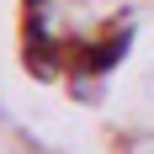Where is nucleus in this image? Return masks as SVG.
I'll return each mask as SVG.
<instances>
[{
	"label": "nucleus",
	"instance_id": "f257e3e1",
	"mask_svg": "<svg viewBox=\"0 0 154 154\" xmlns=\"http://www.w3.org/2000/svg\"><path fill=\"white\" fill-rule=\"evenodd\" d=\"M128 43H133V32H112L106 43H96V48H80V75H106V69H117L128 53Z\"/></svg>",
	"mask_w": 154,
	"mask_h": 154
}]
</instances>
